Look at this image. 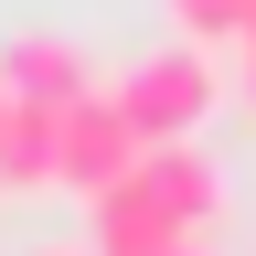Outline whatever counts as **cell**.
<instances>
[{"mask_svg":"<svg viewBox=\"0 0 256 256\" xmlns=\"http://www.w3.org/2000/svg\"><path fill=\"white\" fill-rule=\"evenodd\" d=\"M214 214H224V182H214V160L192 139L139 150L107 192H96V246L86 256H171V246H203Z\"/></svg>","mask_w":256,"mask_h":256,"instance_id":"1","label":"cell"},{"mask_svg":"<svg viewBox=\"0 0 256 256\" xmlns=\"http://www.w3.org/2000/svg\"><path fill=\"white\" fill-rule=\"evenodd\" d=\"M214 54H192V43H171V54H150V64H128V86L107 96V107L128 118V139L139 150H171V139H192V128L214 118Z\"/></svg>","mask_w":256,"mask_h":256,"instance_id":"2","label":"cell"},{"mask_svg":"<svg viewBox=\"0 0 256 256\" xmlns=\"http://www.w3.org/2000/svg\"><path fill=\"white\" fill-rule=\"evenodd\" d=\"M128 160H139V139H128V118L107 107V96H75V107H54V192H107Z\"/></svg>","mask_w":256,"mask_h":256,"instance_id":"3","label":"cell"},{"mask_svg":"<svg viewBox=\"0 0 256 256\" xmlns=\"http://www.w3.org/2000/svg\"><path fill=\"white\" fill-rule=\"evenodd\" d=\"M0 96L11 107H75V96H96V75H86V54L64 32H22L0 54Z\"/></svg>","mask_w":256,"mask_h":256,"instance_id":"4","label":"cell"},{"mask_svg":"<svg viewBox=\"0 0 256 256\" xmlns=\"http://www.w3.org/2000/svg\"><path fill=\"white\" fill-rule=\"evenodd\" d=\"M171 22H182V43H192V54H214V43H246L256 0H171Z\"/></svg>","mask_w":256,"mask_h":256,"instance_id":"5","label":"cell"},{"mask_svg":"<svg viewBox=\"0 0 256 256\" xmlns=\"http://www.w3.org/2000/svg\"><path fill=\"white\" fill-rule=\"evenodd\" d=\"M246 96H256V32H246Z\"/></svg>","mask_w":256,"mask_h":256,"instance_id":"6","label":"cell"},{"mask_svg":"<svg viewBox=\"0 0 256 256\" xmlns=\"http://www.w3.org/2000/svg\"><path fill=\"white\" fill-rule=\"evenodd\" d=\"M32 256H75V246H32Z\"/></svg>","mask_w":256,"mask_h":256,"instance_id":"7","label":"cell"},{"mask_svg":"<svg viewBox=\"0 0 256 256\" xmlns=\"http://www.w3.org/2000/svg\"><path fill=\"white\" fill-rule=\"evenodd\" d=\"M171 256H203V246H171Z\"/></svg>","mask_w":256,"mask_h":256,"instance_id":"8","label":"cell"},{"mask_svg":"<svg viewBox=\"0 0 256 256\" xmlns=\"http://www.w3.org/2000/svg\"><path fill=\"white\" fill-rule=\"evenodd\" d=\"M0 118H11V96H0Z\"/></svg>","mask_w":256,"mask_h":256,"instance_id":"9","label":"cell"}]
</instances>
